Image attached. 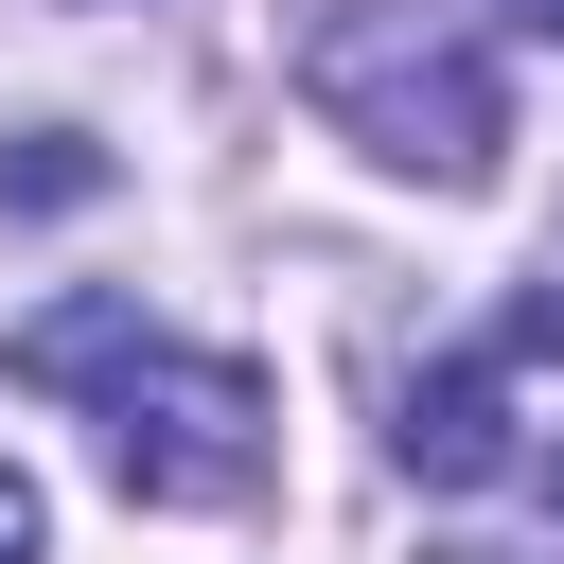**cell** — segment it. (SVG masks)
I'll return each instance as SVG.
<instances>
[{"mask_svg":"<svg viewBox=\"0 0 564 564\" xmlns=\"http://www.w3.org/2000/svg\"><path fill=\"white\" fill-rule=\"evenodd\" d=\"M0 370H18V388H88V405H106V476H123L141 511H247V494H264V370H247V352H176L123 282L18 317Z\"/></svg>","mask_w":564,"mask_h":564,"instance_id":"cell-1","label":"cell"},{"mask_svg":"<svg viewBox=\"0 0 564 564\" xmlns=\"http://www.w3.org/2000/svg\"><path fill=\"white\" fill-rule=\"evenodd\" d=\"M300 106H317L352 159L441 176V194H476L494 141H511V88H494V53H476L441 0H335V18L300 35Z\"/></svg>","mask_w":564,"mask_h":564,"instance_id":"cell-2","label":"cell"},{"mask_svg":"<svg viewBox=\"0 0 564 564\" xmlns=\"http://www.w3.org/2000/svg\"><path fill=\"white\" fill-rule=\"evenodd\" d=\"M388 458H405L423 494H494V476L529 458V423H511V352H441V370H405Z\"/></svg>","mask_w":564,"mask_h":564,"instance_id":"cell-3","label":"cell"},{"mask_svg":"<svg viewBox=\"0 0 564 564\" xmlns=\"http://www.w3.org/2000/svg\"><path fill=\"white\" fill-rule=\"evenodd\" d=\"M0 194H18V212H70V194H106V159H88L70 123H35V141L0 159Z\"/></svg>","mask_w":564,"mask_h":564,"instance_id":"cell-4","label":"cell"},{"mask_svg":"<svg viewBox=\"0 0 564 564\" xmlns=\"http://www.w3.org/2000/svg\"><path fill=\"white\" fill-rule=\"evenodd\" d=\"M494 352H511V370H529V352H564V282H529V300H511V335H494Z\"/></svg>","mask_w":564,"mask_h":564,"instance_id":"cell-5","label":"cell"},{"mask_svg":"<svg viewBox=\"0 0 564 564\" xmlns=\"http://www.w3.org/2000/svg\"><path fill=\"white\" fill-rule=\"evenodd\" d=\"M35 546H53V511H35V476L0 458V564H35Z\"/></svg>","mask_w":564,"mask_h":564,"instance_id":"cell-6","label":"cell"},{"mask_svg":"<svg viewBox=\"0 0 564 564\" xmlns=\"http://www.w3.org/2000/svg\"><path fill=\"white\" fill-rule=\"evenodd\" d=\"M511 18H529V35H564V0H511Z\"/></svg>","mask_w":564,"mask_h":564,"instance_id":"cell-7","label":"cell"}]
</instances>
